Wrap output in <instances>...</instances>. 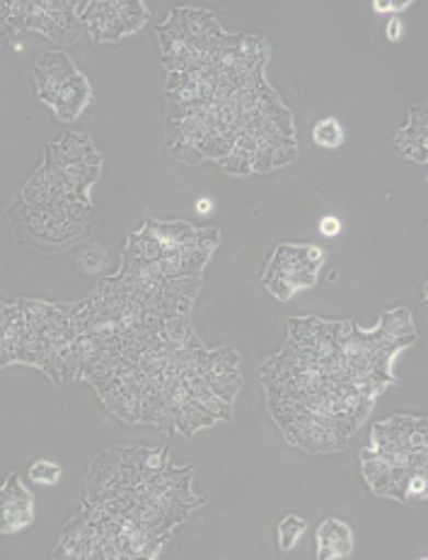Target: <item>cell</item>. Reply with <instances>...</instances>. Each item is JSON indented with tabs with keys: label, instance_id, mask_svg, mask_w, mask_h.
<instances>
[{
	"label": "cell",
	"instance_id": "obj_1",
	"mask_svg": "<svg viewBox=\"0 0 428 560\" xmlns=\"http://www.w3.org/2000/svg\"><path fill=\"white\" fill-rule=\"evenodd\" d=\"M192 469L172 466L167 450L112 447L92 462L88 498L66 524L56 558H155L170 532L201 503Z\"/></svg>",
	"mask_w": 428,
	"mask_h": 560
},
{
	"label": "cell",
	"instance_id": "obj_8",
	"mask_svg": "<svg viewBox=\"0 0 428 560\" xmlns=\"http://www.w3.org/2000/svg\"><path fill=\"white\" fill-rule=\"evenodd\" d=\"M34 522V495L22 486L18 474H10L0 486V534H18Z\"/></svg>",
	"mask_w": 428,
	"mask_h": 560
},
{
	"label": "cell",
	"instance_id": "obj_9",
	"mask_svg": "<svg viewBox=\"0 0 428 560\" xmlns=\"http://www.w3.org/2000/svg\"><path fill=\"white\" fill-rule=\"evenodd\" d=\"M426 104H416L409 114V124L397 133V148L409 160L426 162Z\"/></svg>",
	"mask_w": 428,
	"mask_h": 560
},
{
	"label": "cell",
	"instance_id": "obj_6",
	"mask_svg": "<svg viewBox=\"0 0 428 560\" xmlns=\"http://www.w3.org/2000/svg\"><path fill=\"white\" fill-rule=\"evenodd\" d=\"M88 10H80L76 3V15L90 37L95 42H117L124 34H131L148 20L143 3H83Z\"/></svg>",
	"mask_w": 428,
	"mask_h": 560
},
{
	"label": "cell",
	"instance_id": "obj_5",
	"mask_svg": "<svg viewBox=\"0 0 428 560\" xmlns=\"http://www.w3.org/2000/svg\"><path fill=\"white\" fill-rule=\"evenodd\" d=\"M325 259V254L317 247H293V244H281L271 256L269 271L264 276V283L269 293L286 302L298 290L315 285V273Z\"/></svg>",
	"mask_w": 428,
	"mask_h": 560
},
{
	"label": "cell",
	"instance_id": "obj_12",
	"mask_svg": "<svg viewBox=\"0 0 428 560\" xmlns=\"http://www.w3.org/2000/svg\"><path fill=\"white\" fill-rule=\"evenodd\" d=\"M15 319V302L13 305H3L0 302V368L13 365L10 360V329H13Z\"/></svg>",
	"mask_w": 428,
	"mask_h": 560
},
{
	"label": "cell",
	"instance_id": "obj_11",
	"mask_svg": "<svg viewBox=\"0 0 428 560\" xmlns=\"http://www.w3.org/2000/svg\"><path fill=\"white\" fill-rule=\"evenodd\" d=\"M312 140H315L320 148L334 150L344 143V128L339 126L337 119H322L312 128Z\"/></svg>",
	"mask_w": 428,
	"mask_h": 560
},
{
	"label": "cell",
	"instance_id": "obj_3",
	"mask_svg": "<svg viewBox=\"0 0 428 560\" xmlns=\"http://www.w3.org/2000/svg\"><path fill=\"white\" fill-rule=\"evenodd\" d=\"M426 418L395 416L373 428L363 450V476L375 495L419 503L426 498Z\"/></svg>",
	"mask_w": 428,
	"mask_h": 560
},
{
	"label": "cell",
	"instance_id": "obj_15",
	"mask_svg": "<svg viewBox=\"0 0 428 560\" xmlns=\"http://www.w3.org/2000/svg\"><path fill=\"white\" fill-rule=\"evenodd\" d=\"M320 232H322V237H327V240L337 237L339 232H342L339 218H334V215H325V218H322V220H320Z\"/></svg>",
	"mask_w": 428,
	"mask_h": 560
},
{
	"label": "cell",
	"instance_id": "obj_14",
	"mask_svg": "<svg viewBox=\"0 0 428 560\" xmlns=\"http://www.w3.org/2000/svg\"><path fill=\"white\" fill-rule=\"evenodd\" d=\"M308 529V522L303 517L298 515H288L281 527H279V546L281 551H291V548L298 544L300 536H303V532Z\"/></svg>",
	"mask_w": 428,
	"mask_h": 560
},
{
	"label": "cell",
	"instance_id": "obj_10",
	"mask_svg": "<svg viewBox=\"0 0 428 560\" xmlns=\"http://www.w3.org/2000/svg\"><path fill=\"white\" fill-rule=\"evenodd\" d=\"M354 548L351 529L339 520H327L317 529V556L322 560L329 558H346Z\"/></svg>",
	"mask_w": 428,
	"mask_h": 560
},
{
	"label": "cell",
	"instance_id": "obj_13",
	"mask_svg": "<svg viewBox=\"0 0 428 560\" xmlns=\"http://www.w3.org/2000/svg\"><path fill=\"white\" fill-rule=\"evenodd\" d=\"M61 466L56 464V462H49V459H39V462H34L32 466H30V471H27V476H30V481H34V483H39V486H56L61 481Z\"/></svg>",
	"mask_w": 428,
	"mask_h": 560
},
{
	"label": "cell",
	"instance_id": "obj_4",
	"mask_svg": "<svg viewBox=\"0 0 428 560\" xmlns=\"http://www.w3.org/2000/svg\"><path fill=\"white\" fill-rule=\"evenodd\" d=\"M34 83H37V97L46 107H51L63 124H73L92 100L85 75L63 51H49L37 58Z\"/></svg>",
	"mask_w": 428,
	"mask_h": 560
},
{
	"label": "cell",
	"instance_id": "obj_2",
	"mask_svg": "<svg viewBox=\"0 0 428 560\" xmlns=\"http://www.w3.org/2000/svg\"><path fill=\"white\" fill-rule=\"evenodd\" d=\"M102 158L85 133L68 131L46 145V162L32 174L8 213L27 244L68 247L92 225L90 189L97 182Z\"/></svg>",
	"mask_w": 428,
	"mask_h": 560
},
{
	"label": "cell",
	"instance_id": "obj_17",
	"mask_svg": "<svg viewBox=\"0 0 428 560\" xmlns=\"http://www.w3.org/2000/svg\"><path fill=\"white\" fill-rule=\"evenodd\" d=\"M213 210V201L211 198H201V201H196V213H201V215H208Z\"/></svg>",
	"mask_w": 428,
	"mask_h": 560
},
{
	"label": "cell",
	"instance_id": "obj_16",
	"mask_svg": "<svg viewBox=\"0 0 428 560\" xmlns=\"http://www.w3.org/2000/svg\"><path fill=\"white\" fill-rule=\"evenodd\" d=\"M402 32H404V25H402V20H392L390 25H387V39L390 42H400L402 39Z\"/></svg>",
	"mask_w": 428,
	"mask_h": 560
},
{
	"label": "cell",
	"instance_id": "obj_7",
	"mask_svg": "<svg viewBox=\"0 0 428 560\" xmlns=\"http://www.w3.org/2000/svg\"><path fill=\"white\" fill-rule=\"evenodd\" d=\"M73 3H22V30L44 32L46 37L71 44L80 37L83 25L76 18Z\"/></svg>",
	"mask_w": 428,
	"mask_h": 560
}]
</instances>
